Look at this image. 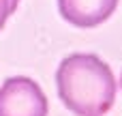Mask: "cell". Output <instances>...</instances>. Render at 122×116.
Wrapping results in <instances>:
<instances>
[{
  "mask_svg": "<svg viewBox=\"0 0 122 116\" xmlns=\"http://www.w3.org/2000/svg\"><path fill=\"white\" fill-rule=\"evenodd\" d=\"M62 103L77 116H103L116 101V77L94 54H71L56 71Z\"/></svg>",
  "mask_w": 122,
  "mask_h": 116,
  "instance_id": "obj_1",
  "label": "cell"
},
{
  "mask_svg": "<svg viewBox=\"0 0 122 116\" xmlns=\"http://www.w3.org/2000/svg\"><path fill=\"white\" fill-rule=\"evenodd\" d=\"M118 0H58L60 15L79 28H94L112 17Z\"/></svg>",
  "mask_w": 122,
  "mask_h": 116,
  "instance_id": "obj_3",
  "label": "cell"
},
{
  "mask_svg": "<svg viewBox=\"0 0 122 116\" xmlns=\"http://www.w3.org/2000/svg\"><path fill=\"white\" fill-rule=\"evenodd\" d=\"M0 116H47V97L34 80L9 77L0 86Z\"/></svg>",
  "mask_w": 122,
  "mask_h": 116,
  "instance_id": "obj_2",
  "label": "cell"
},
{
  "mask_svg": "<svg viewBox=\"0 0 122 116\" xmlns=\"http://www.w3.org/2000/svg\"><path fill=\"white\" fill-rule=\"evenodd\" d=\"M19 0H0V30L4 28L6 19L11 17V13H15Z\"/></svg>",
  "mask_w": 122,
  "mask_h": 116,
  "instance_id": "obj_4",
  "label": "cell"
},
{
  "mask_svg": "<svg viewBox=\"0 0 122 116\" xmlns=\"http://www.w3.org/2000/svg\"><path fill=\"white\" fill-rule=\"evenodd\" d=\"M120 86H122V75H120Z\"/></svg>",
  "mask_w": 122,
  "mask_h": 116,
  "instance_id": "obj_5",
  "label": "cell"
}]
</instances>
